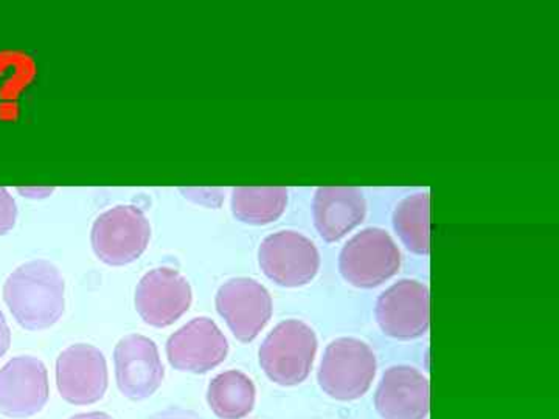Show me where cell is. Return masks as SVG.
I'll return each instance as SVG.
<instances>
[{
  "label": "cell",
  "mask_w": 559,
  "mask_h": 419,
  "mask_svg": "<svg viewBox=\"0 0 559 419\" xmlns=\"http://www.w3.org/2000/svg\"><path fill=\"white\" fill-rule=\"evenodd\" d=\"M288 190L283 187H238L231 191V213L250 226H267L285 213Z\"/></svg>",
  "instance_id": "17"
},
{
  "label": "cell",
  "mask_w": 559,
  "mask_h": 419,
  "mask_svg": "<svg viewBox=\"0 0 559 419\" xmlns=\"http://www.w3.org/2000/svg\"><path fill=\"white\" fill-rule=\"evenodd\" d=\"M207 403L219 419L249 417L257 403L255 384L240 370L224 371L210 382Z\"/></svg>",
  "instance_id": "16"
},
{
  "label": "cell",
  "mask_w": 559,
  "mask_h": 419,
  "mask_svg": "<svg viewBox=\"0 0 559 419\" xmlns=\"http://www.w3.org/2000/svg\"><path fill=\"white\" fill-rule=\"evenodd\" d=\"M367 202L353 187H322L312 197V219L323 241L337 242L364 223Z\"/></svg>",
  "instance_id": "15"
},
{
  "label": "cell",
  "mask_w": 559,
  "mask_h": 419,
  "mask_svg": "<svg viewBox=\"0 0 559 419\" xmlns=\"http://www.w3.org/2000/svg\"><path fill=\"white\" fill-rule=\"evenodd\" d=\"M49 396V373L43 360L20 356L0 369V414L5 417H33L46 407Z\"/></svg>",
  "instance_id": "13"
},
{
  "label": "cell",
  "mask_w": 559,
  "mask_h": 419,
  "mask_svg": "<svg viewBox=\"0 0 559 419\" xmlns=\"http://www.w3.org/2000/svg\"><path fill=\"white\" fill-rule=\"evenodd\" d=\"M259 264L263 274L282 288L310 285L320 271L318 246L296 230H280L261 241Z\"/></svg>",
  "instance_id": "6"
},
{
  "label": "cell",
  "mask_w": 559,
  "mask_h": 419,
  "mask_svg": "<svg viewBox=\"0 0 559 419\" xmlns=\"http://www.w3.org/2000/svg\"><path fill=\"white\" fill-rule=\"evenodd\" d=\"M109 385L108 363L100 349L87 344L66 348L57 360V387L73 406H91L105 396Z\"/></svg>",
  "instance_id": "9"
},
{
  "label": "cell",
  "mask_w": 559,
  "mask_h": 419,
  "mask_svg": "<svg viewBox=\"0 0 559 419\" xmlns=\"http://www.w3.org/2000/svg\"><path fill=\"white\" fill-rule=\"evenodd\" d=\"M16 202H14L9 190L0 187V237L13 229L14 224H16Z\"/></svg>",
  "instance_id": "20"
},
{
  "label": "cell",
  "mask_w": 559,
  "mask_h": 419,
  "mask_svg": "<svg viewBox=\"0 0 559 419\" xmlns=\"http://www.w3.org/2000/svg\"><path fill=\"white\" fill-rule=\"evenodd\" d=\"M377 373V355L369 344L356 337H340L323 351L318 382L331 399L352 403L369 393Z\"/></svg>",
  "instance_id": "3"
},
{
  "label": "cell",
  "mask_w": 559,
  "mask_h": 419,
  "mask_svg": "<svg viewBox=\"0 0 559 419\" xmlns=\"http://www.w3.org/2000/svg\"><path fill=\"white\" fill-rule=\"evenodd\" d=\"M374 409L382 419H426L430 410L428 376L411 366L384 371L374 393Z\"/></svg>",
  "instance_id": "14"
},
{
  "label": "cell",
  "mask_w": 559,
  "mask_h": 419,
  "mask_svg": "<svg viewBox=\"0 0 559 419\" xmlns=\"http://www.w3.org/2000/svg\"><path fill=\"white\" fill-rule=\"evenodd\" d=\"M374 319L385 336L414 340L425 336L430 326V294L418 279L393 283L378 297Z\"/></svg>",
  "instance_id": "7"
},
{
  "label": "cell",
  "mask_w": 559,
  "mask_h": 419,
  "mask_svg": "<svg viewBox=\"0 0 559 419\" xmlns=\"http://www.w3.org/2000/svg\"><path fill=\"white\" fill-rule=\"evenodd\" d=\"M116 381L121 395L131 400L148 399L165 378L159 348L150 337L130 334L114 349Z\"/></svg>",
  "instance_id": "12"
},
{
  "label": "cell",
  "mask_w": 559,
  "mask_h": 419,
  "mask_svg": "<svg viewBox=\"0 0 559 419\" xmlns=\"http://www.w3.org/2000/svg\"><path fill=\"white\" fill-rule=\"evenodd\" d=\"M154 419H200L197 415L190 414V411L171 410L167 414L160 415V417Z\"/></svg>",
  "instance_id": "23"
},
{
  "label": "cell",
  "mask_w": 559,
  "mask_h": 419,
  "mask_svg": "<svg viewBox=\"0 0 559 419\" xmlns=\"http://www.w3.org/2000/svg\"><path fill=\"white\" fill-rule=\"evenodd\" d=\"M11 344V331L5 315L0 311V358L9 351Z\"/></svg>",
  "instance_id": "21"
},
{
  "label": "cell",
  "mask_w": 559,
  "mask_h": 419,
  "mask_svg": "<svg viewBox=\"0 0 559 419\" xmlns=\"http://www.w3.org/2000/svg\"><path fill=\"white\" fill-rule=\"evenodd\" d=\"M215 303L230 333L241 344L255 340L274 312L270 290L253 278L238 277L224 283L216 292Z\"/></svg>",
  "instance_id": "8"
},
{
  "label": "cell",
  "mask_w": 559,
  "mask_h": 419,
  "mask_svg": "<svg viewBox=\"0 0 559 419\" xmlns=\"http://www.w3.org/2000/svg\"><path fill=\"white\" fill-rule=\"evenodd\" d=\"M393 229L404 248L415 255L430 252L429 193H415L404 197L393 212Z\"/></svg>",
  "instance_id": "18"
},
{
  "label": "cell",
  "mask_w": 559,
  "mask_h": 419,
  "mask_svg": "<svg viewBox=\"0 0 559 419\" xmlns=\"http://www.w3.org/2000/svg\"><path fill=\"white\" fill-rule=\"evenodd\" d=\"M66 283L46 260L28 261L7 278L3 300L14 320L28 331L50 328L64 314Z\"/></svg>",
  "instance_id": "1"
},
{
  "label": "cell",
  "mask_w": 559,
  "mask_h": 419,
  "mask_svg": "<svg viewBox=\"0 0 559 419\" xmlns=\"http://www.w3.org/2000/svg\"><path fill=\"white\" fill-rule=\"evenodd\" d=\"M150 240V220L135 205L106 210L92 226V249L97 259L108 266L134 263L148 248Z\"/></svg>",
  "instance_id": "5"
},
{
  "label": "cell",
  "mask_w": 559,
  "mask_h": 419,
  "mask_svg": "<svg viewBox=\"0 0 559 419\" xmlns=\"http://www.w3.org/2000/svg\"><path fill=\"white\" fill-rule=\"evenodd\" d=\"M401 252L388 231L369 227L345 242L340 253V272L348 285L373 289L399 274Z\"/></svg>",
  "instance_id": "4"
},
{
  "label": "cell",
  "mask_w": 559,
  "mask_h": 419,
  "mask_svg": "<svg viewBox=\"0 0 559 419\" xmlns=\"http://www.w3.org/2000/svg\"><path fill=\"white\" fill-rule=\"evenodd\" d=\"M70 419H112L110 415L105 411H90V414H79Z\"/></svg>",
  "instance_id": "24"
},
{
  "label": "cell",
  "mask_w": 559,
  "mask_h": 419,
  "mask_svg": "<svg viewBox=\"0 0 559 419\" xmlns=\"http://www.w3.org/2000/svg\"><path fill=\"white\" fill-rule=\"evenodd\" d=\"M165 349L173 369L204 374L226 360L229 340L212 319L197 318L171 334Z\"/></svg>",
  "instance_id": "11"
},
{
  "label": "cell",
  "mask_w": 559,
  "mask_h": 419,
  "mask_svg": "<svg viewBox=\"0 0 559 419\" xmlns=\"http://www.w3.org/2000/svg\"><path fill=\"white\" fill-rule=\"evenodd\" d=\"M180 193L186 200L209 208H219L226 197L223 189H180Z\"/></svg>",
  "instance_id": "19"
},
{
  "label": "cell",
  "mask_w": 559,
  "mask_h": 419,
  "mask_svg": "<svg viewBox=\"0 0 559 419\" xmlns=\"http://www.w3.org/2000/svg\"><path fill=\"white\" fill-rule=\"evenodd\" d=\"M318 349V334L308 323L285 320L261 344L260 367L274 384L296 387L310 376Z\"/></svg>",
  "instance_id": "2"
},
{
  "label": "cell",
  "mask_w": 559,
  "mask_h": 419,
  "mask_svg": "<svg viewBox=\"0 0 559 419\" xmlns=\"http://www.w3.org/2000/svg\"><path fill=\"white\" fill-rule=\"evenodd\" d=\"M24 196L32 197V200H43V197L50 196L53 193V189H43V187H25V189H17Z\"/></svg>",
  "instance_id": "22"
},
{
  "label": "cell",
  "mask_w": 559,
  "mask_h": 419,
  "mask_svg": "<svg viewBox=\"0 0 559 419\" xmlns=\"http://www.w3.org/2000/svg\"><path fill=\"white\" fill-rule=\"evenodd\" d=\"M193 292L189 279L171 267L143 275L135 288V310L154 328H167L190 310Z\"/></svg>",
  "instance_id": "10"
}]
</instances>
